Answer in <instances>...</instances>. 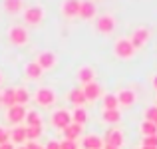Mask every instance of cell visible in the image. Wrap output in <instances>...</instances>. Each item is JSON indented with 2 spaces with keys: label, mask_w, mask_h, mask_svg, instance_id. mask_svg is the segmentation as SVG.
Listing matches in <instances>:
<instances>
[{
  "label": "cell",
  "mask_w": 157,
  "mask_h": 149,
  "mask_svg": "<svg viewBox=\"0 0 157 149\" xmlns=\"http://www.w3.org/2000/svg\"><path fill=\"white\" fill-rule=\"evenodd\" d=\"M44 149H60V143H58V141H50Z\"/></svg>",
  "instance_id": "cell-35"
},
{
  "label": "cell",
  "mask_w": 157,
  "mask_h": 149,
  "mask_svg": "<svg viewBox=\"0 0 157 149\" xmlns=\"http://www.w3.org/2000/svg\"><path fill=\"white\" fill-rule=\"evenodd\" d=\"M2 4L8 14H18V12L24 10V0H4Z\"/></svg>",
  "instance_id": "cell-19"
},
{
  "label": "cell",
  "mask_w": 157,
  "mask_h": 149,
  "mask_svg": "<svg viewBox=\"0 0 157 149\" xmlns=\"http://www.w3.org/2000/svg\"><path fill=\"white\" fill-rule=\"evenodd\" d=\"M44 74V70L38 66V62H30V64H26V78L28 80H40Z\"/></svg>",
  "instance_id": "cell-18"
},
{
  "label": "cell",
  "mask_w": 157,
  "mask_h": 149,
  "mask_svg": "<svg viewBox=\"0 0 157 149\" xmlns=\"http://www.w3.org/2000/svg\"><path fill=\"white\" fill-rule=\"evenodd\" d=\"M147 40H149V30H147V28H137V30L131 34L129 42L133 44L135 50H139V48H143L147 44Z\"/></svg>",
  "instance_id": "cell-8"
},
{
  "label": "cell",
  "mask_w": 157,
  "mask_h": 149,
  "mask_svg": "<svg viewBox=\"0 0 157 149\" xmlns=\"http://www.w3.org/2000/svg\"><path fill=\"white\" fill-rule=\"evenodd\" d=\"M8 40H10L14 46H24L28 42V32L24 26H12L8 30Z\"/></svg>",
  "instance_id": "cell-4"
},
{
  "label": "cell",
  "mask_w": 157,
  "mask_h": 149,
  "mask_svg": "<svg viewBox=\"0 0 157 149\" xmlns=\"http://www.w3.org/2000/svg\"><path fill=\"white\" fill-rule=\"evenodd\" d=\"M82 127H84V125H78V123L72 121L68 127H64V137L70 139V141H76V139L82 135Z\"/></svg>",
  "instance_id": "cell-15"
},
{
  "label": "cell",
  "mask_w": 157,
  "mask_h": 149,
  "mask_svg": "<svg viewBox=\"0 0 157 149\" xmlns=\"http://www.w3.org/2000/svg\"><path fill=\"white\" fill-rule=\"evenodd\" d=\"M115 96H117L119 105L129 107V105H133V103H135V92H133V90H121V92L115 94Z\"/></svg>",
  "instance_id": "cell-14"
},
{
  "label": "cell",
  "mask_w": 157,
  "mask_h": 149,
  "mask_svg": "<svg viewBox=\"0 0 157 149\" xmlns=\"http://www.w3.org/2000/svg\"><path fill=\"white\" fill-rule=\"evenodd\" d=\"M72 121L78 123V125H84L86 121H88V111L84 109V107H76L72 113Z\"/></svg>",
  "instance_id": "cell-23"
},
{
  "label": "cell",
  "mask_w": 157,
  "mask_h": 149,
  "mask_svg": "<svg viewBox=\"0 0 157 149\" xmlns=\"http://www.w3.org/2000/svg\"><path fill=\"white\" fill-rule=\"evenodd\" d=\"M60 149H78L76 141H70V139H64V141L60 143Z\"/></svg>",
  "instance_id": "cell-33"
},
{
  "label": "cell",
  "mask_w": 157,
  "mask_h": 149,
  "mask_svg": "<svg viewBox=\"0 0 157 149\" xmlns=\"http://www.w3.org/2000/svg\"><path fill=\"white\" fill-rule=\"evenodd\" d=\"M145 121H151V123L157 125V107L155 105H151V107L145 109Z\"/></svg>",
  "instance_id": "cell-30"
},
{
  "label": "cell",
  "mask_w": 157,
  "mask_h": 149,
  "mask_svg": "<svg viewBox=\"0 0 157 149\" xmlns=\"http://www.w3.org/2000/svg\"><path fill=\"white\" fill-rule=\"evenodd\" d=\"M104 149H117V147H111V145H104Z\"/></svg>",
  "instance_id": "cell-38"
},
{
  "label": "cell",
  "mask_w": 157,
  "mask_h": 149,
  "mask_svg": "<svg viewBox=\"0 0 157 149\" xmlns=\"http://www.w3.org/2000/svg\"><path fill=\"white\" fill-rule=\"evenodd\" d=\"M68 99H70V101H72L76 107H84V103L88 101V99H86V96H84V90H82V88L72 90V92H70V96H68Z\"/></svg>",
  "instance_id": "cell-17"
},
{
  "label": "cell",
  "mask_w": 157,
  "mask_h": 149,
  "mask_svg": "<svg viewBox=\"0 0 157 149\" xmlns=\"http://www.w3.org/2000/svg\"><path fill=\"white\" fill-rule=\"evenodd\" d=\"M117 107H119L117 96H113V94H107V96H104V109H117Z\"/></svg>",
  "instance_id": "cell-26"
},
{
  "label": "cell",
  "mask_w": 157,
  "mask_h": 149,
  "mask_svg": "<svg viewBox=\"0 0 157 149\" xmlns=\"http://www.w3.org/2000/svg\"><path fill=\"white\" fill-rule=\"evenodd\" d=\"M143 147H153V149H157V135L143 137Z\"/></svg>",
  "instance_id": "cell-31"
},
{
  "label": "cell",
  "mask_w": 157,
  "mask_h": 149,
  "mask_svg": "<svg viewBox=\"0 0 157 149\" xmlns=\"http://www.w3.org/2000/svg\"><path fill=\"white\" fill-rule=\"evenodd\" d=\"M18 149H26V147H22V145H18Z\"/></svg>",
  "instance_id": "cell-40"
},
{
  "label": "cell",
  "mask_w": 157,
  "mask_h": 149,
  "mask_svg": "<svg viewBox=\"0 0 157 149\" xmlns=\"http://www.w3.org/2000/svg\"><path fill=\"white\" fill-rule=\"evenodd\" d=\"M96 28H98V32H101V34H111L113 28H115V18L109 16V14L100 16V18L96 20Z\"/></svg>",
  "instance_id": "cell-5"
},
{
  "label": "cell",
  "mask_w": 157,
  "mask_h": 149,
  "mask_svg": "<svg viewBox=\"0 0 157 149\" xmlns=\"http://www.w3.org/2000/svg\"><path fill=\"white\" fill-rule=\"evenodd\" d=\"M121 143H123V135H121V131L119 129H109L105 133V145H111V147H121Z\"/></svg>",
  "instance_id": "cell-13"
},
{
  "label": "cell",
  "mask_w": 157,
  "mask_h": 149,
  "mask_svg": "<svg viewBox=\"0 0 157 149\" xmlns=\"http://www.w3.org/2000/svg\"><path fill=\"white\" fill-rule=\"evenodd\" d=\"M24 147H26V149H44L42 145H40V143H36V141H28Z\"/></svg>",
  "instance_id": "cell-34"
},
{
  "label": "cell",
  "mask_w": 157,
  "mask_h": 149,
  "mask_svg": "<svg viewBox=\"0 0 157 149\" xmlns=\"http://www.w3.org/2000/svg\"><path fill=\"white\" fill-rule=\"evenodd\" d=\"M24 121L28 123V127H36V125H42V117H40L38 111H26V119Z\"/></svg>",
  "instance_id": "cell-24"
},
{
  "label": "cell",
  "mask_w": 157,
  "mask_h": 149,
  "mask_svg": "<svg viewBox=\"0 0 157 149\" xmlns=\"http://www.w3.org/2000/svg\"><path fill=\"white\" fill-rule=\"evenodd\" d=\"M78 80H80V84H90V82H94V70L90 68V66H84V68L78 70Z\"/></svg>",
  "instance_id": "cell-20"
},
{
  "label": "cell",
  "mask_w": 157,
  "mask_h": 149,
  "mask_svg": "<svg viewBox=\"0 0 157 149\" xmlns=\"http://www.w3.org/2000/svg\"><path fill=\"white\" fill-rule=\"evenodd\" d=\"M133 52H135V48H133V44L129 42V38H119L113 46V54L119 60H129V58L133 56Z\"/></svg>",
  "instance_id": "cell-1"
},
{
  "label": "cell",
  "mask_w": 157,
  "mask_h": 149,
  "mask_svg": "<svg viewBox=\"0 0 157 149\" xmlns=\"http://www.w3.org/2000/svg\"><path fill=\"white\" fill-rule=\"evenodd\" d=\"M52 123L58 127V129H64V127H68L70 123H72V113L66 109H56L52 115Z\"/></svg>",
  "instance_id": "cell-6"
},
{
  "label": "cell",
  "mask_w": 157,
  "mask_h": 149,
  "mask_svg": "<svg viewBox=\"0 0 157 149\" xmlns=\"http://www.w3.org/2000/svg\"><path fill=\"white\" fill-rule=\"evenodd\" d=\"M30 101V94L26 88H18L16 90V105H24V103Z\"/></svg>",
  "instance_id": "cell-27"
},
{
  "label": "cell",
  "mask_w": 157,
  "mask_h": 149,
  "mask_svg": "<svg viewBox=\"0 0 157 149\" xmlns=\"http://www.w3.org/2000/svg\"><path fill=\"white\" fill-rule=\"evenodd\" d=\"M141 149H153V147H141Z\"/></svg>",
  "instance_id": "cell-39"
},
{
  "label": "cell",
  "mask_w": 157,
  "mask_h": 149,
  "mask_svg": "<svg viewBox=\"0 0 157 149\" xmlns=\"http://www.w3.org/2000/svg\"><path fill=\"white\" fill-rule=\"evenodd\" d=\"M44 20V8L34 4V6L24 8V22L30 24V26H38L40 22Z\"/></svg>",
  "instance_id": "cell-2"
},
{
  "label": "cell",
  "mask_w": 157,
  "mask_h": 149,
  "mask_svg": "<svg viewBox=\"0 0 157 149\" xmlns=\"http://www.w3.org/2000/svg\"><path fill=\"white\" fill-rule=\"evenodd\" d=\"M36 62H38V66L42 70H52L54 66H56L58 60H56V54L50 52V50H46V52H40L38 54V60H36Z\"/></svg>",
  "instance_id": "cell-9"
},
{
  "label": "cell",
  "mask_w": 157,
  "mask_h": 149,
  "mask_svg": "<svg viewBox=\"0 0 157 149\" xmlns=\"http://www.w3.org/2000/svg\"><path fill=\"white\" fill-rule=\"evenodd\" d=\"M34 99H36V103H38V105L50 107V105H54V103H56V92H54V90H50V88H40L38 92H36Z\"/></svg>",
  "instance_id": "cell-3"
},
{
  "label": "cell",
  "mask_w": 157,
  "mask_h": 149,
  "mask_svg": "<svg viewBox=\"0 0 157 149\" xmlns=\"http://www.w3.org/2000/svg\"><path fill=\"white\" fill-rule=\"evenodd\" d=\"M6 119L10 123H14V125H18L20 121H24V119H26V109H24V105H12V107H8Z\"/></svg>",
  "instance_id": "cell-7"
},
{
  "label": "cell",
  "mask_w": 157,
  "mask_h": 149,
  "mask_svg": "<svg viewBox=\"0 0 157 149\" xmlns=\"http://www.w3.org/2000/svg\"><path fill=\"white\" fill-rule=\"evenodd\" d=\"M42 135V125H36V127H26V139L28 141H36V139Z\"/></svg>",
  "instance_id": "cell-28"
},
{
  "label": "cell",
  "mask_w": 157,
  "mask_h": 149,
  "mask_svg": "<svg viewBox=\"0 0 157 149\" xmlns=\"http://www.w3.org/2000/svg\"><path fill=\"white\" fill-rule=\"evenodd\" d=\"M0 101H2V105H6V107H12V105H16V90H4V94L0 96Z\"/></svg>",
  "instance_id": "cell-22"
},
{
  "label": "cell",
  "mask_w": 157,
  "mask_h": 149,
  "mask_svg": "<svg viewBox=\"0 0 157 149\" xmlns=\"http://www.w3.org/2000/svg\"><path fill=\"white\" fill-rule=\"evenodd\" d=\"M153 88L157 90V76H153Z\"/></svg>",
  "instance_id": "cell-37"
},
{
  "label": "cell",
  "mask_w": 157,
  "mask_h": 149,
  "mask_svg": "<svg viewBox=\"0 0 157 149\" xmlns=\"http://www.w3.org/2000/svg\"><path fill=\"white\" fill-rule=\"evenodd\" d=\"M104 147V139L98 135H88L84 137V149H101Z\"/></svg>",
  "instance_id": "cell-21"
},
{
  "label": "cell",
  "mask_w": 157,
  "mask_h": 149,
  "mask_svg": "<svg viewBox=\"0 0 157 149\" xmlns=\"http://www.w3.org/2000/svg\"><path fill=\"white\" fill-rule=\"evenodd\" d=\"M101 117H104L105 123H117L121 119V113H119V109H104Z\"/></svg>",
  "instance_id": "cell-25"
},
{
  "label": "cell",
  "mask_w": 157,
  "mask_h": 149,
  "mask_svg": "<svg viewBox=\"0 0 157 149\" xmlns=\"http://www.w3.org/2000/svg\"><path fill=\"white\" fill-rule=\"evenodd\" d=\"M84 96L88 101H96L98 97L101 96V88H100V84H96V82H90V84H86L84 88Z\"/></svg>",
  "instance_id": "cell-12"
},
{
  "label": "cell",
  "mask_w": 157,
  "mask_h": 149,
  "mask_svg": "<svg viewBox=\"0 0 157 149\" xmlns=\"http://www.w3.org/2000/svg\"><path fill=\"white\" fill-rule=\"evenodd\" d=\"M10 141H12V143H16V145H22L24 141H28V139H26V127L16 125L14 129L10 131Z\"/></svg>",
  "instance_id": "cell-16"
},
{
  "label": "cell",
  "mask_w": 157,
  "mask_h": 149,
  "mask_svg": "<svg viewBox=\"0 0 157 149\" xmlns=\"http://www.w3.org/2000/svg\"><path fill=\"white\" fill-rule=\"evenodd\" d=\"M8 141H10V131L0 127V145H2V143H8Z\"/></svg>",
  "instance_id": "cell-32"
},
{
  "label": "cell",
  "mask_w": 157,
  "mask_h": 149,
  "mask_svg": "<svg viewBox=\"0 0 157 149\" xmlns=\"http://www.w3.org/2000/svg\"><path fill=\"white\" fill-rule=\"evenodd\" d=\"M141 133L145 135V137H149V135H157V125L151 121H143L141 123Z\"/></svg>",
  "instance_id": "cell-29"
},
{
  "label": "cell",
  "mask_w": 157,
  "mask_h": 149,
  "mask_svg": "<svg viewBox=\"0 0 157 149\" xmlns=\"http://www.w3.org/2000/svg\"><path fill=\"white\" fill-rule=\"evenodd\" d=\"M62 14L66 18H76L80 14V0H64L62 2Z\"/></svg>",
  "instance_id": "cell-10"
},
{
  "label": "cell",
  "mask_w": 157,
  "mask_h": 149,
  "mask_svg": "<svg viewBox=\"0 0 157 149\" xmlns=\"http://www.w3.org/2000/svg\"><path fill=\"white\" fill-rule=\"evenodd\" d=\"M80 16L82 20H92L96 16V4L92 0H80Z\"/></svg>",
  "instance_id": "cell-11"
},
{
  "label": "cell",
  "mask_w": 157,
  "mask_h": 149,
  "mask_svg": "<svg viewBox=\"0 0 157 149\" xmlns=\"http://www.w3.org/2000/svg\"><path fill=\"white\" fill-rule=\"evenodd\" d=\"M0 149H14V143H12V141H8V143H2V145H0Z\"/></svg>",
  "instance_id": "cell-36"
},
{
  "label": "cell",
  "mask_w": 157,
  "mask_h": 149,
  "mask_svg": "<svg viewBox=\"0 0 157 149\" xmlns=\"http://www.w3.org/2000/svg\"><path fill=\"white\" fill-rule=\"evenodd\" d=\"M0 82H2V74H0Z\"/></svg>",
  "instance_id": "cell-41"
}]
</instances>
